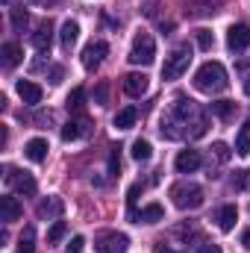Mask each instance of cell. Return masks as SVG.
<instances>
[{"label": "cell", "mask_w": 250, "mask_h": 253, "mask_svg": "<svg viewBox=\"0 0 250 253\" xmlns=\"http://www.w3.org/2000/svg\"><path fill=\"white\" fill-rule=\"evenodd\" d=\"M191 118H194V103H191L188 97H177L174 106H171V112L162 118L159 129H162L165 138L177 141V138L188 135V124H191Z\"/></svg>", "instance_id": "obj_1"}, {"label": "cell", "mask_w": 250, "mask_h": 253, "mask_svg": "<svg viewBox=\"0 0 250 253\" xmlns=\"http://www.w3.org/2000/svg\"><path fill=\"white\" fill-rule=\"evenodd\" d=\"M227 85H230V77H227V68L221 62H203L194 74V88L203 94H218Z\"/></svg>", "instance_id": "obj_2"}, {"label": "cell", "mask_w": 250, "mask_h": 253, "mask_svg": "<svg viewBox=\"0 0 250 253\" xmlns=\"http://www.w3.org/2000/svg\"><path fill=\"white\" fill-rule=\"evenodd\" d=\"M171 200L177 209H200L203 206V189L197 183H177V186H171Z\"/></svg>", "instance_id": "obj_3"}, {"label": "cell", "mask_w": 250, "mask_h": 253, "mask_svg": "<svg viewBox=\"0 0 250 253\" xmlns=\"http://www.w3.org/2000/svg\"><path fill=\"white\" fill-rule=\"evenodd\" d=\"M188 62H191V47L188 44H180L177 50H171L165 56V65H162V80H177L188 71Z\"/></svg>", "instance_id": "obj_4"}, {"label": "cell", "mask_w": 250, "mask_h": 253, "mask_svg": "<svg viewBox=\"0 0 250 253\" xmlns=\"http://www.w3.org/2000/svg\"><path fill=\"white\" fill-rule=\"evenodd\" d=\"M156 59V42L150 33H135L132 47H129V62L132 65H150Z\"/></svg>", "instance_id": "obj_5"}, {"label": "cell", "mask_w": 250, "mask_h": 253, "mask_svg": "<svg viewBox=\"0 0 250 253\" xmlns=\"http://www.w3.org/2000/svg\"><path fill=\"white\" fill-rule=\"evenodd\" d=\"M106 53H109V44L100 42V39L91 42V44H85V50H83V68H85V71H97Z\"/></svg>", "instance_id": "obj_6"}, {"label": "cell", "mask_w": 250, "mask_h": 253, "mask_svg": "<svg viewBox=\"0 0 250 253\" xmlns=\"http://www.w3.org/2000/svg\"><path fill=\"white\" fill-rule=\"evenodd\" d=\"M126 248H129V239H126L124 233H106L94 245L97 253H126Z\"/></svg>", "instance_id": "obj_7"}, {"label": "cell", "mask_w": 250, "mask_h": 253, "mask_svg": "<svg viewBox=\"0 0 250 253\" xmlns=\"http://www.w3.org/2000/svg\"><path fill=\"white\" fill-rule=\"evenodd\" d=\"M15 91L21 94V100H24L27 106H39V103H42V97H44L42 85H39V83H33V80H18V83H15Z\"/></svg>", "instance_id": "obj_8"}, {"label": "cell", "mask_w": 250, "mask_h": 253, "mask_svg": "<svg viewBox=\"0 0 250 253\" xmlns=\"http://www.w3.org/2000/svg\"><path fill=\"white\" fill-rule=\"evenodd\" d=\"M250 44V27L248 24H233L230 30H227V47L233 50V53H239V50H245Z\"/></svg>", "instance_id": "obj_9"}, {"label": "cell", "mask_w": 250, "mask_h": 253, "mask_svg": "<svg viewBox=\"0 0 250 253\" xmlns=\"http://www.w3.org/2000/svg\"><path fill=\"white\" fill-rule=\"evenodd\" d=\"M91 135V121L88 118H74L62 126V141H80Z\"/></svg>", "instance_id": "obj_10"}, {"label": "cell", "mask_w": 250, "mask_h": 253, "mask_svg": "<svg viewBox=\"0 0 250 253\" xmlns=\"http://www.w3.org/2000/svg\"><path fill=\"white\" fill-rule=\"evenodd\" d=\"M6 180H9L12 189L18 191V194H24V197H33V194H36V180H33L27 171H9Z\"/></svg>", "instance_id": "obj_11"}, {"label": "cell", "mask_w": 250, "mask_h": 253, "mask_svg": "<svg viewBox=\"0 0 250 253\" xmlns=\"http://www.w3.org/2000/svg\"><path fill=\"white\" fill-rule=\"evenodd\" d=\"M30 42H33V47H36L39 53H47V50H50V44H53V24H50V21H44V24L30 36Z\"/></svg>", "instance_id": "obj_12"}, {"label": "cell", "mask_w": 250, "mask_h": 253, "mask_svg": "<svg viewBox=\"0 0 250 253\" xmlns=\"http://www.w3.org/2000/svg\"><path fill=\"white\" fill-rule=\"evenodd\" d=\"M21 203H18V197H12V194H3L0 197V221L3 224H12V221H18L21 218Z\"/></svg>", "instance_id": "obj_13"}, {"label": "cell", "mask_w": 250, "mask_h": 253, "mask_svg": "<svg viewBox=\"0 0 250 253\" xmlns=\"http://www.w3.org/2000/svg\"><path fill=\"white\" fill-rule=\"evenodd\" d=\"M174 168H177L180 174H194V171L200 168V153H197V150H180L177 159H174Z\"/></svg>", "instance_id": "obj_14"}, {"label": "cell", "mask_w": 250, "mask_h": 253, "mask_svg": "<svg viewBox=\"0 0 250 253\" xmlns=\"http://www.w3.org/2000/svg\"><path fill=\"white\" fill-rule=\"evenodd\" d=\"M147 74H138V71H132V74H126L124 77V91L129 97H141L144 91H147Z\"/></svg>", "instance_id": "obj_15"}, {"label": "cell", "mask_w": 250, "mask_h": 253, "mask_svg": "<svg viewBox=\"0 0 250 253\" xmlns=\"http://www.w3.org/2000/svg\"><path fill=\"white\" fill-rule=\"evenodd\" d=\"M47 141L44 138H30L27 144H24V156L30 159V162H44L47 159Z\"/></svg>", "instance_id": "obj_16"}, {"label": "cell", "mask_w": 250, "mask_h": 253, "mask_svg": "<svg viewBox=\"0 0 250 253\" xmlns=\"http://www.w3.org/2000/svg\"><path fill=\"white\" fill-rule=\"evenodd\" d=\"M165 218V209L159 206V203H147V206H141V212H135V224H159Z\"/></svg>", "instance_id": "obj_17"}, {"label": "cell", "mask_w": 250, "mask_h": 253, "mask_svg": "<svg viewBox=\"0 0 250 253\" xmlns=\"http://www.w3.org/2000/svg\"><path fill=\"white\" fill-rule=\"evenodd\" d=\"M62 209H65V203H62V197H47V200H42L39 203V218H59L62 215Z\"/></svg>", "instance_id": "obj_18"}, {"label": "cell", "mask_w": 250, "mask_h": 253, "mask_svg": "<svg viewBox=\"0 0 250 253\" xmlns=\"http://www.w3.org/2000/svg\"><path fill=\"white\" fill-rule=\"evenodd\" d=\"M215 221H218V227H221L224 233H230V230L236 227V221H239V209H236V206H221L218 215H215Z\"/></svg>", "instance_id": "obj_19"}, {"label": "cell", "mask_w": 250, "mask_h": 253, "mask_svg": "<svg viewBox=\"0 0 250 253\" xmlns=\"http://www.w3.org/2000/svg\"><path fill=\"white\" fill-rule=\"evenodd\" d=\"M0 56H3V68H15V65L24 59V50H21L15 42H6V44L0 47Z\"/></svg>", "instance_id": "obj_20"}, {"label": "cell", "mask_w": 250, "mask_h": 253, "mask_svg": "<svg viewBox=\"0 0 250 253\" xmlns=\"http://www.w3.org/2000/svg\"><path fill=\"white\" fill-rule=\"evenodd\" d=\"M77 39H80V24H77V21H65V24H62V33H59L62 47H65V50H71V47L77 44Z\"/></svg>", "instance_id": "obj_21"}, {"label": "cell", "mask_w": 250, "mask_h": 253, "mask_svg": "<svg viewBox=\"0 0 250 253\" xmlns=\"http://www.w3.org/2000/svg\"><path fill=\"white\" fill-rule=\"evenodd\" d=\"M209 112L215 118H221V121H230L236 115V103L233 100H215V103H209Z\"/></svg>", "instance_id": "obj_22"}, {"label": "cell", "mask_w": 250, "mask_h": 253, "mask_svg": "<svg viewBox=\"0 0 250 253\" xmlns=\"http://www.w3.org/2000/svg\"><path fill=\"white\" fill-rule=\"evenodd\" d=\"M236 153L239 156H248L250 153V121L239 126V135H236Z\"/></svg>", "instance_id": "obj_23"}, {"label": "cell", "mask_w": 250, "mask_h": 253, "mask_svg": "<svg viewBox=\"0 0 250 253\" xmlns=\"http://www.w3.org/2000/svg\"><path fill=\"white\" fill-rule=\"evenodd\" d=\"M150 156H153V144H150L147 138L132 141V159H135V162H147Z\"/></svg>", "instance_id": "obj_24"}, {"label": "cell", "mask_w": 250, "mask_h": 253, "mask_svg": "<svg viewBox=\"0 0 250 253\" xmlns=\"http://www.w3.org/2000/svg\"><path fill=\"white\" fill-rule=\"evenodd\" d=\"M33 251H36V230H33V227H24L21 242H18V251L15 253H33Z\"/></svg>", "instance_id": "obj_25"}, {"label": "cell", "mask_w": 250, "mask_h": 253, "mask_svg": "<svg viewBox=\"0 0 250 253\" xmlns=\"http://www.w3.org/2000/svg\"><path fill=\"white\" fill-rule=\"evenodd\" d=\"M135 118H138V112H135L132 106H126V109H121V112L115 115V121H112V124L118 126V129H129V126L135 124Z\"/></svg>", "instance_id": "obj_26"}, {"label": "cell", "mask_w": 250, "mask_h": 253, "mask_svg": "<svg viewBox=\"0 0 250 253\" xmlns=\"http://www.w3.org/2000/svg\"><path fill=\"white\" fill-rule=\"evenodd\" d=\"M215 12H218V0H212V3H191L188 6L191 18H203V15H215Z\"/></svg>", "instance_id": "obj_27"}, {"label": "cell", "mask_w": 250, "mask_h": 253, "mask_svg": "<svg viewBox=\"0 0 250 253\" xmlns=\"http://www.w3.org/2000/svg\"><path fill=\"white\" fill-rule=\"evenodd\" d=\"M206 126H209L206 115H194L191 124H188V135H191V138H200V135H206Z\"/></svg>", "instance_id": "obj_28"}, {"label": "cell", "mask_w": 250, "mask_h": 253, "mask_svg": "<svg viewBox=\"0 0 250 253\" xmlns=\"http://www.w3.org/2000/svg\"><path fill=\"white\" fill-rule=\"evenodd\" d=\"M65 233H68V227H65V221H56L50 230H47V245H59L65 239Z\"/></svg>", "instance_id": "obj_29"}, {"label": "cell", "mask_w": 250, "mask_h": 253, "mask_svg": "<svg viewBox=\"0 0 250 253\" xmlns=\"http://www.w3.org/2000/svg\"><path fill=\"white\" fill-rule=\"evenodd\" d=\"M194 39H197V47H200V50H212V47H215V36H212L209 30H197Z\"/></svg>", "instance_id": "obj_30"}, {"label": "cell", "mask_w": 250, "mask_h": 253, "mask_svg": "<svg viewBox=\"0 0 250 253\" xmlns=\"http://www.w3.org/2000/svg\"><path fill=\"white\" fill-rule=\"evenodd\" d=\"M138 191H141V186H138V183H132V186L126 189V206H129V221H132V215L138 212V209H135V200H138Z\"/></svg>", "instance_id": "obj_31"}, {"label": "cell", "mask_w": 250, "mask_h": 253, "mask_svg": "<svg viewBox=\"0 0 250 253\" xmlns=\"http://www.w3.org/2000/svg\"><path fill=\"white\" fill-rule=\"evenodd\" d=\"M109 174L112 177L121 174V147H112V153H109Z\"/></svg>", "instance_id": "obj_32"}, {"label": "cell", "mask_w": 250, "mask_h": 253, "mask_svg": "<svg viewBox=\"0 0 250 253\" xmlns=\"http://www.w3.org/2000/svg\"><path fill=\"white\" fill-rule=\"evenodd\" d=\"M27 21H30V18H27V12H24V9H12V27H15L18 33L27 27Z\"/></svg>", "instance_id": "obj_33"}, {"label": "cell", "mask_w": 250, "mask_h": 253, "mask_svg": "<svg viewBox=\"0 0 250 253\" xmlns=\"http://www.w3.org/2000/svg\"><path fill=\"white\" fill-rule=\"evenodd\" d=\"M83 97H85L83 88H71V94H68V109H80V106H83Z\"/></svg>", "instance_id": "obj_34"}, {"label": "cell", "mask_w": 250, "mask_h": 253, "mask_svg": "<svg viewBox=\"0 0 250 253\" xmlns=\"http://www.w3.org/2000/svg\"><path fill=\"white\" fill-rule=\"evenodd\" d=\"M212 153H215L218 162H227V159H230V147H227L224 141H215V144H212Z\"/></svg>", "instance_id": "obj_35"}, {"label": "cell", "mask_w": 250, "mask_h": 253, "mask_svg": "<svg viewBox=\"0 0 250 253\" xmlns=\"http://www.w3.org/2000/svg\"><path fill=\"white\" fill-rule=\"evenodd\" d=\"M106 94H109V88H106V83H100V85L94 88V103H97V106H106Z\"/></svg>", "instance_id": "obj_36"}, {"label": "cell", "mask_w": 250, "mask_h": 253, "mask_svg": "<svg viewBox=\"0 0 250 253\" xmlns=\"http://www.w3.org/2000/svg\"><path fill=\"white\" fill-rule=\"evenodd\" d=\"M83 248H85V239H83V236H74V239L68 242V253H83Z\"/></svg>", "instance_id": "obj_37"}, {"label": "cell", "mask_w": 250, "mask_h": 253, "mask_svg": "<svg viewBox=\"0 0 250 253\" xmlns=\"http://www.w3.org/2000/svg\"><path fill=\"white\" fill-rule=\"evenodd\" d=\"M197 253H221V245H215V242H203V245H197Z\"/></svg>", "instance_id": "obj_38"}, {"label": "cell", "mask_w": 250, "mask_h": 253, "mask_svg": "<svg viewBox=\"0 0 250 253\" xmlns=\"http://www.w3.org/2000/svg\"><path fill=\"white\" fill-rule=\"evenodd\" d=\"M62 77H65L62 65H50V83H62Z\"/></svg>", "instance_id": "obj_39"}, {"label": "cell", "mask_w": 250, "mask_h": 253, "mask_svg": "<svg viewBox=\"0 0 250 253\" xmlns=\"http://www.w3.org/2000/svg\"><path fill=\"white\" fill-rule=\"evenodd\" d=\"M156 6H159V0H144V15L153 18L156 15Z\"/></svg>", "instance_id": "obj_40"}, {"label": "cell", "mask_w": 250, "mask_h": 253, "mask_svg": "<svg viewBox=\"0 0 250 253\" xmlns=\"http://www.w3.org/2000/svg\"><path fill=\"white\" fill-rule=\"evenodd\" d=\"M242 245H245V248H250V230H245V236H242Z\"/></svg>", "instance_id": "obj_41"}, {"label": "cell", "mask_w": 250, "mask_h": 253, "mask_svg": "<svg viewBox=\"0 0 250 253\" xmlns=\"http://www.w3.org/2000/svg\"><path fill=\"white\" fill-rule=\"evenodd\" d=\"M245 94H250V77L245 80Z\"/></svg>", "instance_id": "obj_42"}, {"label": "cell", "mask_w": 250, "mask_h": 253, "mask_svg": "<svg viewBox=\"0 0 250 253\" xmlns=\"http://www.w3.org/2000/svg\"><path fill=\"white\" fill-rule=\"evenodd\" d=\"M156 253H177V251H171V248H159Z\"/></svg>", "instance_id": "obj_43"}, {"label": "cell", "mask_w": 250, "mask_h": 253, "mask_svg": "<svg viewBox=\"0 0 250 253\" xmlns=\"http://www.w3.org/2000/svg\"><path fill=\"white\" fill-rule=\"evenodd\" d=\"M30 3H39V6H42V3H47V0H30Z\"/></svg>", "instance_id": "obj_44"}]
</instances>
